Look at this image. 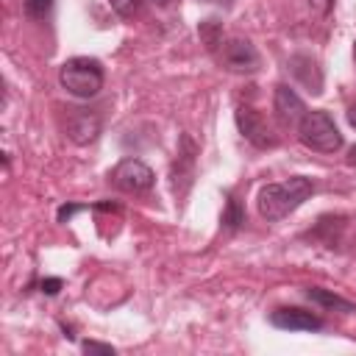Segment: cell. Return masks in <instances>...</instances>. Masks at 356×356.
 Returning <instances> with one entry per match:
<instances>
[{
	"instance_id": "obj_23",
	"label": "cell",
	"mask_w": 356,
	"mask_h": 356,
	"mask_svg": "<svg viewBox=\"0 0 356 356\" xmlns=\"http://www.w3.org/2000/svg\"><path fill=\"white\" fill-rule=\"evenodd\" d=\"M353 58H356V44H353Z\"/></svg>"
},
{
	"instance_id": "obj_18",
	"label": "cell",
	"mask_w": 356,
	"mask_h": 356,
	"mask_svg": "<svg viewBox=\"0 0 356 356\" xmlns=\"http://www.w3.org/2000/svg\"><path fill=\"white\" fill-rule=\"evenodd\" d=\"M61 289V281L58 278H47V281H42V292H47V295H56Z\"/></svg>"
},
{
	"instance_id": "obj_17",
	"label": "cell",
	"mask_w": 356,
	"mask_h": 356,
	"mask_svg": "<svg viewBox=\"0 0 356 356\" xmlns=\"http://www.w3.org/2000/svg\"><path fill=\"white\" fill-rule=\"evenodd\" d=\"M334 3H337V0H309V6H312L317 14H328V11L334 8Z\"/></svg>"
},
{
	"instance_id": "obj_12",
	"label": "cell",
	"mask_w": 356,
	"mask_h": 356,
	"mask_svg": "<svg viewBox=\"0 0 356 356\" xmlns=\"http://www.w3.org/2000/svg\"><path fill=\"white\" fill-rule=\"evenodd\" d=\"M242 222H245V209H242L239 200L231 195L228 203H225V211H222V225H225L228 231H236Z\"/></svg>"
},
{
	"instance_id": "obj_22",
	"label": "cell",
	"mask_w": 356,
	"mask_h": 356,
	"mask_svg": "<svg viewBox=\"0 0 356 356\" xmlns=\"http://www.w3.org/2000/svg\"><path fill=\"white\" fill-rule=\"evenodd\" d=\"M153 3H159V6H167V3H170V0H153Z\"/></svg>"
},
{
	"instance_id": "obj_20",
	"label": "cell",
	"mask_w": 356,
	"mask_h": 356,
	"mask_svg": "<svg viewBox=\"0 0 356 356\" xmlns=\"http://www.w3.org/2000/svg\"><path fill=\"white\" fill-rule=\"evenodd\" d=\"M348 122H350V125L356 128V103H353V106L348 108Z\"/></svg>"
},
{
	"instance_id": "obj_10",
	"label": "cell",
	"mask_w": 356,
	"mask_h": 356,
	"mask_svg": "<svg viewBox=\"0 0 356 356\" xmlns=\"http://www.w3.org/2000/svg\"><path fill=\"white\" fill-rule=\"evenodd\" d=\"M289 70L312 95L323 92V72H320V67H317V61L312 56H292L289 58Z\"/></svg>"
},
{
	"instance_id": "obj_5",
	"label": "cell",
	"mask_w": 356,
	"mask_h": 356,
	"mask_svg": "<svg viewBox=\"0 0 356 356\" xmlns=\"http://www.w3.org/2000/svg\"><path fill=\"white\" fill-rule=\"evenodd\" d=\"M156 175L153 170L139 161V159H122L111 172H108V184L117 186L120 192H131V195H139V192H147L153 186Z\"/></svg>"
},
{
	"instance_id": "obj_16",
	"label": "cell",
	"mask_w": 356,
	"mask_h": 356,
	"mask_svg": "<svg viewBox=\"0 0 356 356\" xmlns=\"http://www.w3.org/2000/svg\"><path fill=\"white\" fill-rule=\"evenodd\" d=\"M83 350L86 353H114V348L111 345H103V342H83Z\"/></svg>"
},
{
	"instance_id": "obj_15",
	"label": "cell",
	"mask_w": 356,
	"mask_h": 356,
	"mask_svg": "<svg viewBox=\"0 0 356 356\" xmlns=\"http://www.w3.org/2000/svg\"><path fill=\"white\" fill-rule=\"evenodd\" d=\"M108 6L120 14V17H134L142 6V0H108Z\"/></svg>"
},
{
	"instance_id": "obj_7",
	"label": "cell",
	"mask_w": 356,
	"mask_h": 356,
	"mask_svg": "<svg viewBox=\"0 0 356 356\" xmlns=\"http://www.w3.org/2000/svg\"><path fill=\"white\" fill-rule=\"evenodd\" d=\"M100 114L92 108H67L64 114V131L75 145H89L100 134Z\"/></svg>"
},
{
	"instance_id": "obj_6",
	"label": "cell",
	"mask_w": 356,
	"mask_h": 356,
	"mask_svg": "<svg viewBox=\"0 0 356 356\" xmlns=\"http://www.w3.org/2000/svg\"><path fill=\"white\" fill-rule=\"evenodd\" d=\"M236 125H239L242 136L256 147H275L278 145V136L273 134L267 120L250 106H236Z\"/></svg>"
},
{
	"instance_id": "obj_8",
	"label": "cell",
	"mask_w": 356,
	"mask_h": 356,
	"mask_svg": "<svg viewBox=\"0 0 356 356\" xmlns=\"http://www.w3.org/2000/svg\"><path fill=\"white\" fill-rule=\"evenodd\" d=\"M270 323L275 328H284V331H320L325 323L323 317L306 312V309H298V306H281L270 314Z\"/></svg>"
},
{
	"instance_id": "obj_9",
	"label": "cell",
	"mask_w": 356,
	"mask_h": 356,
	"mask_svg": "<svg viewBox=\"0 0 356 356\" xmlns=\"http://www.w3.org/2000/svg\"><path fill=\"white\" fill-rule=\"evenodd\" d=\"M273 108H275V117L284 122V125H298L306 114V106L303 100L295 95V89H289L286 83H278L275 86V95H273Z\"/></svg>"
},
{
	"instance_id": "obj_14",
	"label": "cell",
	"mask_w": 356,
	"mask_h": 356,
	"mask_svg": "<svg viewBox=\"0 0 356 356\" xmlns=\"http://www.w3.org/2000/svg\"><path fill=\"white\" fill-rule=\"evenodd\" d=\"M53 8V0H22V11L28 19H44Z\"/></svg>"
},
{
	"instance_id": "obj_1",
	"label": "cell",
	"mask_w": 356,
	"mask_h": 356,
	"mask_svg": "<svg viewBox=\"0 0 356 356\" xmlns=\"http://www.w3.org/2000/svg\"><path fill=\"white\" fill-rule=\"evenodd\" d=\"M314 192L312 178L306 175H292L289 181H278V184H267L259 192V214L267 222H278L284 217H289L303 200H309V195Z\"/></svg>"
},
{
	"instance_id": "obj_2",
	"label": "cell",
	"mask_w": 356,
	"mask_h": 356,
	"mask_svg": "<svg viewBox=\"0 0 356 356\" xmlns=\"http://www.w3.org/2000/svg\"><path fill=\"white\" fill-rule=\"evenodd\" d=\"M58 81L75 97H95L103 89V67L95 58L75 56V58H67L61 64Z\"/></svg>"
},
{
	"instance_id": "obj_21",
	"label": "cell",
	"mask_w": 356,
	"mask_h": 356,
	"mask_svg": "<svg viewBox=\"0 0 356 356\" xmlns=\"http://www.w3.org/2000/svg\"><path fill=\"white\" fill-rule=\"evenodd\" d=\"M203 3H214V6H231L234 0H203Z\"/></svg>"
},
{
	"instance_id": "obj_11",
	"label": "cell",
	"mask_w": 356,
	"mask_h": 356,
	"mask_svg": "<svg viewBox=\"0 0 356 356\" xmlns=\"http://www.w3.org/2000/svg\"><path fill=\"white\" fill-rule=\"evenodd\" d=\"M306 298H309L312 303L323 306V309H337V312H356V306H353L350 300H345V298H339V295H334V292H328V289H323V286H309V289H306Z\"/></svg>"
},
{
	"instance_id": "obj_19",
	"label": "cell",
	"mask_w": 356,
	"mask_h": 356,
	"mask_svg": "<svg viewBox=\"0 0 356 356\" xmlns=\"http://www.w3.org/2000/svg\"><path fill=\"white\" fill-rule=\"evenodd\" d=\"M345 161H348L350 167H356V145H353V147L348 150V156H345Z\"/></svg>"
},
{
	"instance_id": "obj_3",
	"label": "cell",
	"mask_w": 356,
	"mask_h": 356,
	"mask_svg": "<svg viewBox=\"0 0 356 356\" xmlns=\"http://www.w3.org/2000/svg\"><path fill=\"white\" fill-rule=\"evenodd\" d=\"M298 139L317 153H337L342 147V134L328 111H306L298 122Z\"/></svg>"
},
{
	"instance_id": "obj_13",
	"label": "cell",
	"mask_w": 356,
	"mask_h": 356,
	"mask_svg": "<svg viewBox=\"0 0 356 356\" xmlns=\"http://www.w3.org/2000/svg\"><path fill=\"white\" fill-rule=\"evenodd\" d=\"M200 39H203V44H206L209 50H220V44H222L220 22H217V19H206V22H200Z\"/></svg>"
},
{
	"instance_id": "obj_4",
	"label": "cell",
	"mask_w": 356,
	"mask_h": 356,
	"mask_svg": "<svg viewBox=\"0 0 356 356\" xmlns=\"http://www.w3.org/2000/svg\"><path fill=\"white\" fill-rule=\"evenodd\" d=\"M220 64L228 70V72H239V75H250L261 67V56L259 50L253 47L250 39H242V36H231L220 44Z\"/></svg>"
}]
</instances>
